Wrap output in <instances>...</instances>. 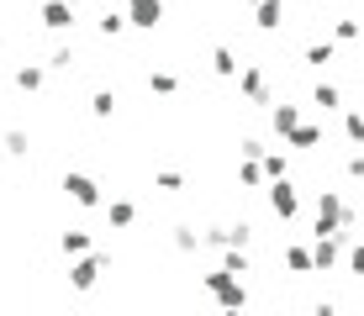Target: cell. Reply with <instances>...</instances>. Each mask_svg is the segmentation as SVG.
<instances>
[{
  "label": "cell",
  "instance_id": "obj_34",
  "mask_svg": "<svg viewBox=\"0 0 364 316\" xmlns=\"http://www.w3.org/2000/svg\"><path fill=\"white\" fill-rule=\"evenodd\" d=\"M264 137H243V143H237V153H243V158H259V153H264Z\"/></svg>",
  "mask_w": 364,
  "mask_h": 316
},
{
  "label": "cell",
  "instance_id": "obj_7",
  "mask_svg": "<svg viewBox=\"0 0 364 316\" xmlns=\"http://www.w3.org/2000/svg\"><path fill=\"white\" fill-rule=\"evenodd\" d=\"M338 222H343V190H322L317 195V217H311V232H338Z\"/></svg>",
  "mask_w": 364,
  "mask_h": 316
},
{
  "label": "cell",
  "instance_id": "obj_9",
  "mask_svg": "<svg viewBox=\"0 0 364 316\" xmlns=\"http://www.w3.org/2000/svg\"><path fill=\"white\" fill-rule=\"evenodd\" d=\"M37 21H43L48 32H74V21H80V6H69V0H43Z\"/></svg>",
  "mask_w": 364,
  "mask_h": 316
},
{
  "label": "cell",
  "instance_id": "obj_30",
  "mask_svg": "<svg viewBox=\"0 0 364 316\" xmlns=\"http://www.w3.org/2000/svg\"><path fill=\"white\" fill-rule=\"evenodd\" d=\"M169 243H174V253H196L200 248V232H196V227H174Z\"/></svg>",
  "mask_w": 364,
  "mask_h": 316
},
{
  "label": "cell",
  "instance_id": "obj_27",
  "mask_svg": "<svg viewBox=\"0 0 364 316\" xmlns=\"http://www.w3.org/2000/svg\"><path fill=\"white\" fill-rule=\"evenodd\" d=\"M95 32H100V37H122V32H127V16H122V11H100Z\"/></svg>",
  "mask_w": 364,
  "mask_h": 316
},
{
  "label": "cell",
  "instance_id": "obj_33",
  "mask_svg": "<svg viewBox=\"0 0 364 316\" xmlns=\"http://www.w3.org/2000/svg\"><path fill=\"white\" fill-rule=\"evenodd\" d=\"M154 185H159V190H185V174H180V169H159Z\"/></svg>",
  "mask_w": 364,
  "mask_h": 316
},
{
  "label": "cell",
  "instance_id": "obj_1",
  "mask_svg": "<svg viewBox=\"0 0 364 316\" xmlns=\"http://www.w3.org/2000/svg\"><path fill=\"white\" fill-rule=\"evenodd\" d=\"M206 295L217 300L222 311H243V306H248L243 280H237V274H228V269H211V274H206Z\"/></svg>",
  "mask_w": 364,
  "mask_h": 316
},
{
  "label": "cell",
  "instance_id": "obj_5",
  "mask_svg": "<svg viewBox=\"0 0 364 316\" xmlns=\"http://www.w3.org/2000/svg\"><path fill=\"white\" fill-rule=\"evenodd\" d=\"M343 237L348 232H322L317 243H311V274H333L338 258H343Z\"/></svg>",
  "mask_w": 364,
  "mask_h": 316
},
{
  "label": "cell",
  "instance_id": "obj_38",
  "mask_svg": "<svg viewBox=\"0 0 364 316\" xmlns=\"http://www.w3.org/2000/svg\"><path fill=\"white\" fill-rule=\"evenodd\" d=\"M248 6H254V0H248Z\"/></svg>",
  "mask_w": 364,
  "mask_h": 316
},
{
  "label": "cell",
  "instance_id": "obj_11",
  "mask_svg": "<svg viewBox=\"0 0 364 316\" xmlns=\"http://www.w3.org/2000/svg\"><path fill=\"white\" fill-rule=\"evenodd\" d=\"M280 143H291V148H322V126H317V121H306V116H301V121L291 126V132H285V137H280Z\"/></svg>",
  "mask_w": 364,
  "mask_h": 316
},
{
  "label": "cell",
  "instance_id": "obj_3",
  "mask_svg": "<svg viewBox=\"0 0 364 316\" xmlns=\"http://www.w3.org/2000/svg\"><path fill=\"white\" fill-rule=\"evenodd\" d=\"M269 185V211L280 222H296L301 217V190L291 185V174H280V180H264Z\"/></svg>",
  "mask_w": 364,
  "mask_h": 316
},
{
  "label": "cell",
  "instance_id": "obj_22",
  "mask_svg": "<svg viewBox=\"0 0 364 316\" xmlns=\"http://www.w3.org/2000/svg\"><path fill=\"white\" fill-rule=\"evenodd\" d=\"M0 148H6V158H27L32 153V137L21 132V126H11V132L0 137Z\"/></svg>",
  "mask_w": 364,
  "mask_h": 316
},
{
  "label": "cell",
  "instance_id": "obj_29",
  "mask_svg": "<svg viewBox=\"0 0 364 316\" xmlns=\"http://www.w3.org/2000/svg\"><path fill=\"white\" fill-rule=\"evenodd\" d=\"M237 185H243V190H264V174H259V158H243V169H237Z\"/></svg>",
  "mask_w": 364,
  "mask_h": 316
},
{
  "label": "cell",
  "instance_id": "obj_24",
  "mask_svg": "<svg viewBox=\"0 0 364 316\" xmlns=\"http://www.w3.org/2000/svg\"><path fill=\"white\" fill-rule=\"evenodd\" d=\"M58 248H64V258H80V253H90L95 243H90V232H80V227H74V232L58 237Z\"/></svg>",
  "mask_w": 364,
  "mask_h": 316
},
{
  "label": "cell",
  "instance_id": "obj_4",
  "mask_svg": "<svg viewBox=\"0 0 364 316\" xmlns=\"http://www.w3.org/2000/svg\"><path fill=\"white\" fill-rule=\"evenodd\" d=\"M100 274H106V253H80V258H74V269H69V285L80 290V295H90V290L100 285Z\"/></svg>",
  "mask_w": 364,
  "mask_h": 316
},
{
  "label": "cell",
  "instance_id": "obj_19",
  "mask_svg": "<svg viewBox=\"0 0 364 316\" xmlns=\"http://www.w3.org/2000/svg\"><path fill=\"white\" fill-rule=\"evenodd\" d=\"M333 58H338V43H306V53H301L306 69H328Z\"/></svg>",
  "mask_w": 364,
  "mask_h": 316
},
{
  "label": "cell",
  "instance_id": "obj_6",
  "mask_svg": "<svg viewBox=\"0 0 364 316\" xmlns=\"http://www.w3.org/2000/svg\"><path fill=\"white\" fill-rule=\"evenodd\" d=\"M64 195L74 200V206H85V211H100V200H106V195H100V185L90 180V174H80V169L64 174Z\"/></svg>",
  "mask_w": 364,
  "mask_h": 316
},
{
  "label": "cell",
  "instance_id": "obj_15",
  "mask_svg": "<svg viewBox=\"0 0 364 316\" xmlns=\"http://www.w3.org/2000/svg\"><path fill=\"white\" fill-rule=\"evenodd\" d=\"M217 253H222V263H217V269L237 274V280H243V274H254V258H248V248H217Z\"/></svg>",
  "mask_w": 364,
  "mask_h": 316
},
{
  "label": "cell",
  "instance_id": "obj_13",
  "mask_svg": "<svg viewBox=\"0 0 364 316\" xmlns=\"http://www.w3.org/2000/svg\"><path fill=\"white\" fill-rule=\"evenodd\" d=\"M43 85H48V69H43V63H21V69H16V90H21V95H37Z\"/></svg>",
  "mask_w": 364,
  "mask_h": 316
},
{
  "label": "cell",
  "instance_id": "obj_12",
  "mask_svg": "<svg viewBox=\"0 0 364 316\" xmlns=\"http://www.w3.org/2000/svg\"><path fill=\"white\" fill-rule=\"evenodd\" d=\"M311 106L317 111H343V90H338L333 80H317L311 85Z\"/></svg>",
  "mask_w": 364,
  "mask_h": 316
},
{
  "label": "cell",
  "instance_id": "obj_2",
  "mask_svg": "<svg viewBox=\"0 0 364 316\" xmlns=\"http://www.w3.org/2000/svg\"><path fill=\"white\" fill-rule=\"evenodd\" d=\"M237 95L248 100V106H269V74L259 69V63H237Z\"/></svg>",
  "mask_w": 364,
  "mask_h": 316
},
{
  "label": "cell",
  "instance_id": "obj_32",
  "mask_svg": "<svg viewBox=\"0 0 364 316\" xmlns=\"http://www.w3.org/2000/svg\"><path fill=\"white\" fill-rule=\"evenodd\" d=\"M343 174H348V185H359V180H364V153H359V148L343 158Z\"/></svg>",
  "mask_w": 364,
  "mask_h": 316
},
{
  "label": "cell",
  "instance_id": "obj_36",
  "mask_svg": "<svg viewBox=\"0 0 364 316\" xmlns=\"http://www.w3.org/2000/svg\"><path fill=\"white\" fill-rule=\"evenodd\" d=\"M0 53H6V32H0Z\"/></svg>",
  "mask_w": 364,
  "mask_h": 316
},
{
  "label": "cell",
  "instance_id": "obj_10",
  "mask_svg": "<svg viewBox=\"0 0 364 316\" xmlns=\"http://www.w3.org/2000/svg\"><path fill=\"white\" fill-rule=\"evenodd\" d=\"M254 27L259 32H280L285 27V0H254Z\"/></svg>",
  "mask_w": 364,
  "mask_h": 316
},
{
  "label": "cell",
  "instance_id": "obj_37",
  "mask_svg": "<svg viewBox=\"0 0 364 316\" xmlns=\"http://www.w3.org/2000/svg\"><path fill=\"white\" fill-rule=\"evenodd\" d=\"M69 6H80V0H69Z\"/></svg>",
  "mask_w": 364,
  "mask_h": 316
},
{
  "label": "cell",
  "instance_id": "obj_21",
  "mask_svg": "<svg viewBox=\"0 0 364 316\" xmlns=\"http://www.w3.org/2000/svg\"><path fill=\"white\" fill-rule=\"evenodd\" d=\"M117 106H122L117 90H95V95H90V116H95V121H111V116H117Z\"/></svg>",
  "mask_w": 364,
  "mask_h": 316
},
{
  "label": "cell",
  "instance_id": "obj_17",
  "mask_svg": "<svg viewBox=\"0 0 364 316\" xmlns=\"http://www.w3.org/2000/svg\"><path fill=\"white\" fill-rule=\"evenodd\" d=\"M280 263L291 274H311V248H301V243H285L280 248Z\"/></svg>",
  "mask_w": 364,
  "mask_h": 316
},
{
  "label": "cell",
  "instance_id": "obj_25",
  "mask_svg": "<svg viewBox=\"0 0 364 316\" xmlns=\"http://www.w3.org/2000/svg\"><path fill=\"white\" fill-rule=\"evenodd\" d=\"M343 143H348V148L364 143V116H359L354 106H343Z\"/></svg>",
  "mask_w": 364,
  "mask_h": 316
},
{
  "label": "cell",
  "instance_id": "obj_8",
  "mask_svg": "<svg viewBox=\"0 0 364 316\" xmlns=\"http://www.w3.org/2000/svg\"><path fill=\"white\" fill-rule=\"evenodd\" d=\"M122 16H127V27H137V32H154L159 21H164V0H127Z\"/></svg>",
  "mask_w": 364,
  "mask_h": 316
},
{
  "label": "cell",
  "instance_id": "obj_16",
  "mask_svg": "<svg viewBox=\"0 0 364 316\" xmlns=\"http://www.w3.org/2000/svg\"><path fill=\"white\" fill-rule=\"evenodd\" d=\"M301 121V106H291V100H280V106H269V126H274V137H285L291 126Z\"/></svg>",
  "mask_w": 364,
  "mask_h": 316
},
{
  "label": "cell",
  "instance_id": "obj_35",
  "mask_svg": "<svg viewBox=\"0 0 364 316\" xmlns=\"http://www.w3.org/2000/svg\"><path fill=\"white\" fill-rule=\"evenodd\" d=\"M248 243H254V227L237 222V227H232V248H248Z\"/></svg>",
  "mask_w": 364,
  "mask_h": 316
},
{
  "label": "cell",
  "instance_id": "obj_28",
  "mask_svg": "<svg viewBox=\"0 0 364 316\" xmlns=\"http://www.w3.org/2000/svg\"><path fill=\"white\" fill-rule=\"evenodd\" d=\"M333 43H343V48L359 43V21H354V16H338V21H333Z\"/></svg>",
  "mask_w": 364,
  "mask_h": 316
},
{
  "label": "cell",
  "instance_id": "obj_18",
  "mask_svg": "<svg viewBox=\"0 0 364 316\" xmlns=\"http://www.w3.org/2000/svg\"><path fill=\"white\" fill-rule=\"evenodd\" d=\"M259 174H264V180H280V174H291V158H285L280 148H264V153H259Z\"/></svg>",
  "mask_w": 364,
  "mask_h": 316
},
{
  "label": "cell",
  "instance_id": "obj_31",
  "mask_svg": "<svg viewBox=\"0 0 364 316\" xmlns=\"http://www.w3.org/2000/svg\"><path fill=\"white\" fill-rule=\"evenodd\" d=\"M200 248H232V227H206V232H200Z\"/></svg>",
  "mask_w": 364,
  "mask_h": 316
},
{
  "label": "cell",
  "instance_id": "obj_23",
  "mask_svg": "<svg viewBox=\"0 0 364 316\" xmlns=\"http://www.w3.org/2000/svg\"><path fill=\"white\" fill-rule=\"evenodd\" d=\"M148 90H154V95H180V74H174V69H154V74H148Z\"/></svg>",
  "mask_w": 364,
  "mask_h": 316
},
{
  "label": "cell",
  "instance_id": "obj_20",
  "mask_svg": "<svg viewBox=\"0 0 364 316\" xmlns=\"http://www.w3.org/2000/svg\"><path fill=\"white\" fill-rule=\"evenodd\" d=\"M74 63H80V53H74V43H58L53 53H48V63H43V69H48V74H69Z\"/></svg>",
  "mask_w": 364,
  "mask_h": 316
},
{
  "label": "cell",
  "instance_id": "obj_26",
  "mask_svg": "<svg viewBox=\"0 0 364 316\" xmlns=\"http://www.w3.org/2000/svg\"><path fill=\"white\" fill-rule=\"evenodd\" d=\"M211 74H217V80H232L237 74V53L232 48H217V53H211Z\"/></svg>",
  "mask_w": 364,
  "mask_h": 316
},
{
  "label": "cell",
  "instance_id": "obj_14",
  "mask_svg": "<svg viewBox=\"0 0 364 316\" xmlns=\"http://www.w3.org/2000/svg\"><path fill=\"white\" fill-rule=\"evenodd\" d=\"M100 206H106V222L117 227V232H127V227L137 222V206H132V200H100Z\"/></svg>",
  "mask_w": 364,
  "mask_h": 316
}]
</instances>
